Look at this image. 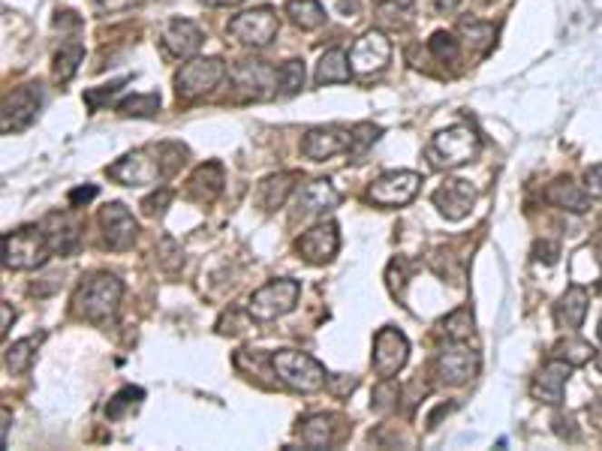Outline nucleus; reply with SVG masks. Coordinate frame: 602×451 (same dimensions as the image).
I'll use <instances>...</instances> for the list:
<instances>
[{"label": "nucleus", "mask_w": 602, "mask_h": 451, "mask_svg": "<svg viewBox=\"0 0 602 451\" xmlns=\"http://www.w3.org/2000/svg\"><path fill=\"white\" fill-rule=\"evenodd\" d=\"M208 6H238V4H244V0H205Z\"/></svg>", "instance_id": "nucleus-51"}, {"label": "nucleus", "mask_w": 602, "mask_h": 451, "mask_svg": "<svg viewBox=\"0 0 602 451\" xmlns=\"http://www.w3.org/2000/svg\"><path fill=\"white\" fill-rule=\"evenodd\" d=\"M301 443L308 448H329L331 446V416H311L299 427Z\"/></svg>", "instance_id": "nucleus-32"}, {"label": "nucleus", "mask_w": 602, "mask_h": 451, "mask_svg": "<svg viewBox=\"0 0 602 451\" xmlns=\"http://www.w3.org/2000/svg\"><path fill=\"white\" fill-rule=\"evenodd\" d=\"M594 355H597V349L590 347L587 340H581V338H567V340H560L558 347H554V358L569 361L572 368H578V364L594 361Z\"/></svg>", "instance_id": "nucleus-35"}, {"label": "nucleus", "mask_w": 602, "mask_h": 451, "mask_svg": "<svg viewBox=\"0 0 602 451\" xmlns=\"http://www.w3.org/2000/svg\"><path fill=\"white\" fill-rule=\"evenodd\" d=\"M271 370H274V377L283 382V386H290L292 391H301V395H313V391H320L329 382L326 368H322L313 355L299 352V349L274 352L271 355Z\"/></svg>", "instance_id": "nucleus-2"}, {"label": "nucleus", "mask_w": 602, "mask_h": 451, "mask_svg": "<svg viewBox=\"0 0 602 451\" xmlns=\"http://www.w3.org/2000/svg\"><path fill=\"white\" fill-rule=\"evenodd\" d=\"M558 259H560V244L558 241H537V247H533V262L554 265Z\"/></svg>", "instance_id": "nucleus-45"}, {"label": "nucleus", "mask_w": 602, "mask_h": 451, "mask_svg": "<svg viewBox=\"0 0 602 451\" xmlns=\"http://www.w3.org/2000/svg\"><path fill=\"white\" fill-rule=\"evenodd\" d=\"M106 175L123 187H157L163 184V178H169L163 160H160V151H145V148L123 153L118 162H112L106 169Z\"/></svg>", "instance_id": "nucleus-6"}, {"label": "nucleus", "mask_w": 602, "mask_h": 451, "mask_svg": "<svg viewBox=\"0 0 602 451\" xmlns=\"http://www.w3.org/2000/svg\"><path fill=\"white\" fill-rule=\"evenodd\" d=\"M340 205V193L334 190L329 178H317L311 184H304L295 196V217H317L329 214Z\"/></svg>", "instance_id": "nucleus-20"}, {"label": "nucleus", "mask_w": 602, "mask_h": 451, "mask_svg": "<svg viewBox=\"0 0 602 451\" xmlns=\"http://www.w3.org/2000/svg\"><path fill=\"white\" fill-rule=\"evenodd\" d=\"M52 247L45 241L43 226H22L4 235V268L6 271H34L45 265Z\"/></svg>", "instance_id": "nucleus-4"}, {"label": "nucleus", "mask_w": 602, "mask_h": 451, "mask_svg": "<svg viewBox=\"0 0 602 451\" xmlns=\"http://www.w3.org/2000/svg\"><path fill=\"white\" fill-rule=\"evenodd\" d=\"M123 84H127V79H114V82H109V84H103V88H91V91H84V103H88L91 109L97 112L103 103L112 100L114 93H118V91L123 88Z\"/></svg>", "instance_id": "nucleus-42"}, {"label": "nucleus", "mask_w": 602, "mask_h": 451, "mask_svg": "<svg viewBox=\"0 0 602 451\" xmlns=\"http://www.w3.org/2000/svg\"><path fill=\"white\" fill-rule=\"evenodd\" d=\"M587 304H590L587 289L578 283H572L569 289L560 295V301L554 304V322H558V328H563V331L581 328V322H585V316H587Z\"/></svg>", "instance_id": "nucleus-23"}, {"label": "nucleus", "mask_w": 602, "mask_h": 451, "mask_svg": "<svg viewBox=\"0 0 602 451\" xmlns=\"http://www.w3.org/2000/svg\"><path fill=\"white\" fill-rule=\"evenodd\" d=\"M100 6H106V9H121V6H127L130 0H97Z\"/></svg>", "instance_id": "nucleus-50"}, {"label": "nucleus", "mask_w": 602, "mask_h": 451, "mask_svg": "<svg viewBox=\"0 0 602 451\" xmlns=\"http://www.w3.org/2000/svg\"><path fill=\"white\" fill-rule=\"evenodd\" d=\"M295 181L299 175L295 172H277V175H269L260 184V201L265 211H277L283 208V201L290 199V193L295 190Z\"/></svg>", "instance_id": "nucleus-27"}, {"label": "nucleus", "mask_w": 602, "mask_h": 451, "mask_svg": "<svg viewBox=\"0 0 602 451\" xmlns=\"http://www.w3.org/2000/svg\"><path fill=\"white\" fill-rule=\"evenodd\" d=\"M121 299H123L121 277H114L109 271H97L79 283V289L73 295V310L75 316H82L88 322H106L118 313Z\"/></svg>", "instance_id": "nucleus-1"}, {"label": "nucleus", "mask_w": 602, "mask_h": 451, "mask_svg": "<svg viewBox=\"0 0 602 451\" xmlns=\"http://www.w3.org/2000/svg\"><path fill=\"white\" fill-rule=\"evenodd\" d=\"M398 386L391 379H383L380 386L374 388V395H370V409L374 412H389L391 407H395V400H398Z\"/></svg>", "instance_id": "nucleus-39"}, {"label": "nucleus", "mask_w": 602, "mask_h": 451, "mask_svg": "<svg viewBox=\"0 0 602 451\" xmlns=\"http://www.w3.org/2000/svg\"><path fill=\"white\" fill-rule=\"evenodd\" d=\"M599 343H602V319H599Z\"/></svg>", "instance_id": "nucleus-55"}, {"label": "nucleus", "mask_w": 602, "mask_h": 451, "mask_svg": "<svg viewBox=\"0 0 602 451\" xmlns=\"http://www.w3.org/2000/svg\"><path fill=\"white\" fill-rule=\"evenodd\" d=\"M223 184H226V175H223V166H220L217 160L212 162H202L193 175H190V199L202 201V205H208V201H214L220 193H223Z\"/></svg>", "instance_id": "nucleus-24"}, {"label": "nucleus", "mask_w": 602, "mask_h": 451, "mask_svg": "<svg viewBox=\"0 0 602 451\" xmlns=\"http://www.w3.org/2000/svg\"><path fill=\"white\" fill-rule=\"evenodd\" d=\"M45 241H49L52 253L57 256H73L82 244V226L66 214V211H52L43 223Z\"/></svg>", "instance_id": "nucleus-21"}, {"label": "nucleus", "mask_w": 602, "mask_h": 451, "mask_svg": "<svg viewBox=\"0 0 602 451\" xmlns=\"http://www.w3.org/2000/svg\"><path fill=\"white\" fill-rule=\"evenodd\" d=\"M169 201H172V190L160 187L154 196H148L145 201H142V211H145L148 217H163V211H166Z\"/></svg>", "instance_id": "nucleus-44"}, {"label": "nucleus", "mask_w": 602, "mask_h": 451, "mask_svg": "<svg viewBox=\"0 0 602 451\" xmlns=\"http://www.w3.org/2000/svg\"><path fill=\"white\" fill-rule=\"evenodd\" d=\"M410 358V340L404 338V331L391 328V325H386V328L377 331L374 338V373L380 379H395L400 370H404V364Z\"/></svg>", "instance_id": "nucleus-11"}, {"label": "nucleus", "mask_w": 602, "mask_h": 451, "mask_svg": "<svg viewBox=\"0 0 602 451\" xmlns=\"http://www.w3.org/2000/svg\"><path fill=\"white\" fill-rule=\"evenodd\" d=\"M232 82L244 97L262 100L277 88V70L265 61H242L232 66Z\"/></svg>", "instance_id": "nucleus-19"}, {"label": "nucleus", "mask_w": 602, "mask_h": 451, "mask_svg": "<svg viewBox=\"0 0 602 451\" xmlns=\"http://www.w3.org/2000/svg\"><path fill=\"white\" fill-rule=\"evenodd\" d=\"M428 52H431L439 64H455L458 57H461V45H458V40L452 34L437 31L431 40H428Z\"/></svg>", "instance_id": "nucleus-38"}, {"label": "nucleus", "mask_w": 602, "mask_h": 451, "mask_svg": "<svg viewBox=\"0 0 602 451\" xmlns=\"http://www.w3.org/2000/svg\"><path fill=\"white\" fill-rule=\"evenodd\" d=\"M585 190L590 199H602V162L585 169Z\"/></svg>", "instance_id": "nucleus-47"}, {"label": "nucleus", "mask_w": 602, "mask_h": 451, "mask_svg": "<svg viewBox=\"0 0 602 451\" xmlns=\"http://www.w3.org/2000/svg\"><path fill=\"white\" fill-rule=\"evenodd\" d=\"M277 27H281L277 15L269 6H260V9H247V13L235 15L232 22H229L226 34L235 36L247 49H265L277 36Z\"/></svg>", "instance_id": "nucleus-10"}, {"label": "nucleus", "mask_w": 602, "mask_h": 451, "mask_svg": "<svg viewBox=\"0 0 602 451\" xmlns=\"http://www.w3.org/2000/svg\"><path fill=\"white\" fill-rule=\"evenodd\" d=\"M286 15H290V22L295 27H301V31H317L329 18L320 0H290V4H286Z\"/></svg>", "instance_id": "nucleus-28"}, {"label": "nucleus", "mask_w": 602, "mask_h": 451, "mask_svg": "<svg viewBox=\"0 0 602 451\" xmlns=\"http://www.w3.org/2000/svg\"><path fill=\"white\" fill-rule=\"evenodd\" d=\"M407 274H410V262H407V259H404V256L391 259V262H389V271H386V280H389L391 295H404Z\"/></svg>", "instance_id": "nucleus-40"}, {"label": "nucleus", "mask_w": 602, "mask_h": 451, "mask_svg": "<svg viewBox=\"0 0 602 451\" xmlns=\"http://www.w3.org/2000/svg\"><path fill=\"white\" fill-rule=\"evenodd\" d=\"M304 88V64L301 61H286L281 70H277V91L283 97H292Z\"/></svg>", "instance_id": "nucleus-37"}, {"label": "nucleus", "mask_w": 602, "mask_h": 451, "mask_svg": "<svg viewBox=\"0 0 602 451\" xmlns=\"http://www.w3.org/2000/svg\"><path fill=\"white\" fill-rule=\"evenodd\" d=\"M458 0H439V9H455Z\"/></svg>", "instance_id": "nucleus-53"}, {"label": "nucleus", "mask_w": 602, "mask_h": 451, "mask_svg": "<svg viewBox=\"0 0 602 451\" xmlns=\"http://www.w3.org/2000/svg\"><path fill=\"white\" fill-rule=\"evenodd\" d=\"M100 229H103V241H106V247L114 253L130 250L139 238L136 217H133L121 201H112V205L100 211Z\"/></svg>", "instance_id": "nucleus-13"}, {"label": "nucleus", "mask_w": 602, "mask_h": 451, "mask_svg": "<svg viewBox=\"0 0 602 451\" xmlns=\"http://www.w3.org/2000/svg\"><path fill=\"white\" fill-rule=\"evenodd\" d=\"M419 187H422V175L410 169H398V172H386L380 175L368 190V199L374 201L377 208H400L410 205L416 199Z\"/></svg>", "instance_id": "nucleus-9"}, {"label": "nucleus", "mask_w": 602, "mask_h": 451, "mask_svg": "<svg viewBox=\"0 0 602 451\" xmlns=\"http://www.w3.org/2000/svg\"><path fill=\"white\" fill-rule=\"evenodd\" d=\"M142 400H145V391H142L139 386H127V388H121L118 395H114V397L109 400L106 416H109L112 421H118V418L127 416V412L139 409V403H142Z\"/></svg>", "instance_id": "nucleus-36"}, {"label": "nucleus", "mask_w": 602, "mask_h": 451, "mask_svg": "<svg viewBox=\"0 0 602 451\" xmlns=\"http://www.w3.org/2000/svg\"><path fill=\"white\" fill-rule=\"evenodd\" d=\"M479 148H482V142L470 127H449V130H439L437 136L428 142L425 157L434 169L449 172V169L467 166V162L479 153Z\"/></svg>", "instance_id": "nucleus-3"}, {"label": "nucleus", "mask_w": 602, "mask_h": 451, "mask_svg": "<svg viewBox=\"0 0 602 451\" xmlns=\"http://www.w3.org/2000/svg\"><path fill=\"white\" fill-rule=\"evenodd\" d=\"M443 331L449 334V340H470L476 338V319L470 307H458L455 313H449L443 319Z\"/></svg>", "instance_id": "nucleus-33"}, {"label": "nucleus", "mask_w": 602, "mask_h": 451, "mask_svg": "<svg viewBox=\"0 0 602 451\" xmlns=\"http://www.w3.org/2000/svg\"><path fill=\"white\" fill-rule=\"evenodd\" d=\"M597 368H599V373H602V355H599V358H597Z\"/></svg>", "instance_id": "nucleus-54"}, {"label": "nucleus", "mask_w": 602, "mask_h": 451, "mask_svg": "<svg viewBox=\"0 0 602 451\" xmlns=\"http://www.w3.org/2000/svg\"><path fill=\"white\" fill-rule=\"evenodd\" d=\"M554 434L563 436V439H576L578 436L576 418H572V416H558V418H554Z\"/></svg>", "instance_id": "nucleus-48"}, {"label": "nucleus", "mask_w": 602, "mask_h": 451, "mask_svg": "<svg viewBox=\"0 0 602 451\" xmlns=\"http://www.w3.org/2000/svg\"><path fill=\"white\" fill-rule=\"evenodd\" d=\"M40 340L43 338H25V340H15L13 347H6L4 364H6V370L13 373V377H18V373H25L27 368H31L34 352H36V347H40Z\"/></svg>", "instance_id": "nucleus-31"}, {"label": "nucleus", "mask_w": 602, "mask_h": 451, "mask_svg": "<svg viewBox=\"0 0 602 451\" xmlns=\"http://www.w3.org/2000/svg\"><path fill=\"white\" fill-rule=\"evenodd\" d=\"M295 250H299L304 262H311V265H326V262H331V259L338 256V250H340L338 223L326 220V223L311 226L308 232H304L299 241H295Z\"/></svg>", "instance_id": "nucleus-15"}, {"label": "nucleus", "mask_w": 602, "mask_h": 451, "mask_svg": "<svg viewBox=\"0 0 602 451\" xmlns=\"http://www.w3.org/2000/svg\"><path fill=\"white\" fill-rule=\"evenodd\" d=\"M413 15V0H380L377 6V22L391 31H404Z\"/></svg>", "instance_id": "nucleus-30"}, {"label": "nucleus", "mask_w": 602, "mask_h": 451, "mask_svg": "<svg viewBox=\"0 0 602 451\" xmlns=\"http://www.w3.org/2000/svg\"><path fill=\"white\" fill-rule=\"evenodd\" d=\"M391 57V43L383 31H368L361 34L356 45H352L350 52V66L356 75H374V73H383L386 64Z\"/></svg>", "instance_id": "nucleus-14"}, {"label": "nucleus", "mask_w": 602, "mask_h": 451, "mask_svg": "<svg viewBox=\"0 0 602 451\" xmlns=\"http://www.w3.org/2000/svg\"><path fill=\"white\" fill-rule=\"evenodd\" d=\"M350 151H352V130L343 127H313L301 139V153L313 162L331 160L338 153H350Z\"/></svg>", "instance_id": "nucleus-16"}, {"label": "nucleus", "mask_w": 602, "mask_h": 451, "mask_svg": "<svg viewBox=\"0 0 602 451\" xmlns=\"http://www.w3.org/2000/svg\"><path fill=\"white\" fill-rule=\"evenodd\" d=\"M569 373H572V364L563 358H551L548 364H542L530 382L533 400L546 403V407H558L563 400V388H567V382H569Z\"/></svg>", "instance_id": "nucleus-18"}, {"label": "nucleus", "mask_w": 602, "mask_h": 451, "mask_svg": "<svg viewBox=\"0 0 602 451\" xmlns=\"http://www.w3.org/2000/svg\"><path fill=\"white\" fill-rule=\"evenodd\" d=\"M43 105V91L40 84H22L4 100V114H0V130L4 132H18L27 130L36 121Z\"/></svg>", "instance_id": "nucleus-12"}, {"label": "nucleus", "mask_w": 602, "mask_h": 451, "mask_svg": "<svg viewBox=\"0 0 602 451\" xmlns=\"http://www.w3.org/2000/svg\"><path fill=\"white\" fill-rule=\"evenodd\" d=\"M82 61H84V45H82V43H64L61 52L54 54V70H52L54 82H57V84L70 82L73 75L79 73Z\"/></svg>", "instance_id": "nucleus-29"}, {"label": "nucleus", "mask_w": 602, "mask_h": 451, "mask_svg": "<svg viewBox=\"0 0 602 451\" xmlns=\"http://www.w3.org/2000/svg\"><path fill=\"white\" fill-rule=\"evenodd\" d=\"M123 118H154L160 112V93H133V97L118 103Z\"/></svg>", "instance_id": "nucleus-34"}, {"label": "nucleus", "mask_w": 602, "mask_h": 451, "mask_svg": "<svg viewBox=\"0 0 602 451\" xmlns=\"http://www.w3.org/2000/svg\"><path fill=\"white\" fill-rule=\"evenodd\" d=\"M380 127H374V123H359V127H352V151L350 153H365L374 142L380 139Z\"/></svg>", "instance_id": "nucleus-41"}, {"label": "nucleus", "mask_w": 602, "mask_h": 451, "mask_svg": "<svg viewBox=\"0 0 602 451\" xmlns=\"http://www.w3.org/2000/svg\"><path fill=\"white\" fill-rule=\"evenodd\" d=\"M476 199H479V193H476V187L464 178L446 181V184L437 187L431 196L434 208L439 211V214H443L446 220H455V223L464 217H470V211L476 208Z\"/></svg>", "instance_id": "nucleus-17"}, {"label": "nucleus", "mask_w": 602, "mask_h": 451, "mask_svg": "<svg viewBox=\"0 0 602 451\" xmlns=\"http://www.w3.org/2000/svg\"><path fill=\"white\" fill-rule=\"evenodd\" d=\"M100 196V190L94 184H84V187H73L70 196H66V201H70V208H84L88 201H94Z\"/></svg>", "instance_id": "nucleus-46"}, {"label": "nucleus", "mask_w": 602, "mask_h": 451, "mask_svg": "<svg viewBox=\"0 0 602 451\" xmlns=\"http://www.w3.org/2000/svg\"><path fill=\"white\" fill-rule=\"evenodd\" d=\"M461 31L467 34V43H473L476 49H482V45H489L494 27L482 25V22H461Z\"/></svg>", "instance_id": "nucleus-43"}, {"label": "nucleus", "mask_w": 602, "mask_h": 451, "mask_svg": "<svg viewBox=\"0 0 602 451\" xmlns=\"http://www.w3.org/2000/svg\"><path fill=\"white\" fill-rule=\"evenodd\" d=\"M546 199L554 208L569 211V214H587L590 211V196L585 187H578L572 178H558L554 184H548Z\"/></svg>", "instance_id": "nucleus-25"}, {"label": "nucleus", "mask_w": 602, "mask_h": 451, "mask_svg": "<svg viewBox=\"0 0 602 451\" xmlns=\"http://www.w3.org/2000/svg\"><path fill=\"white\" fill-rule=\"evenodd\" d=\"M0 436H4V446L9 443V412H4V427H0Z\"/></svg>", "instance_id": "nucleus-52"}, {"label": "nucleus", "mask_w": 602, "mask_h": 451, "mask_svg": "<svg viewBox=\"0 0 602 451\" xmlns=\"http://www.w3.org/2000/svg\"><path fill=\"white\" fill-rule=\"evenodd\" d=\"M299 295H301V283L299 280H290V277H277V280H269V283L260 286V289L251 295V301H247V316H253V319H260V322L281 319V316L295 310V304H299Z\"/></svg>", "instance_id": "nucleus-5"}, {"label": "nucleus", "mask_w": 602, "mask_h": 451, "mask_svg": "<svg viewBox=\"0 0 602 451\" xmlns=\"http://www.w3.org/2000/svg\"><path fill=\"white\" fill-rule=\"evenodd\" d=\"M163 49L181 61H193L202 49V31L187 18H175L163 27Z\"/></svg>", "instance_id": "nucleus-22"}, {"label": "nucleus", "mask_w": 602, "mask_h": 451, "mask_svg": "<svg viewBox=\"0 0 602 451\" xmlns=\"http://www.w3.org/2000/svg\"><path fill=\"white\" fill-rule=\"evenodd\" d=\"M226 75V64L220 57H193L175 75V93L181 100H196L212 93Z\"/></svg>", "instance_id": "nucleus-8"}, {"label": "nucleus", "mask_w": 602, "mask_h": 451, "mask_svg": "<svg viewBox=\"0 0 602 451\" xmlns=\"http://www.w3.org/2000/svg\"><path fill=\"white\" fill-rule=\"evenodd\" d=\"M350 73H352L350 54L343 49H329L326 54L320 57L317 73H313V82H317L320 88L322 84H343V82H350Z\"/></svg>", "instance_id": "nucleus-26"}, {"label": "nucleus", "mask_w": 602, "mask_h": 451, "mask_svg": "<svg viewBox=\"0 0 602 451\" xmlns=\"http://www.w3.org/2000/svg\"><path fill=\"white\" fill-rule=\"evenodd\" d=\"M0 313H4V322H0V334H4V338H6V334H9V325L15 322V310H13V304L4 301V304H0Z\"/></svg>", "instance_id": "nucleus-49"}, {"label": "nucleus", "mask_w": 602, "mask_h": 451, "mask_svg": "<svg viewBox=\"0 0 602 451\" xmlns=\"http://www.w3.org/2000/svg\"><path fill=\"white\" fill-rule=\"evenodd\" d=\"M479 352L470 349V343L449 340L446 347H439L434 358V377L439 386H467L479 373Z\"/></svg>", "instance_id": "nucleus-7"}]
</instances>
